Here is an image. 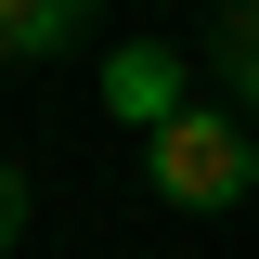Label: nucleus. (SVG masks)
<instances>
[{
  "instance_id": "obj_1",
  "label": "nucleus",
  "mask_w": 259,
  "mask_h": 259,
  "mask_svg": "<svg viewBox=\"0 0 259 259\" xmlns=\"http://www.w3.org/2000/svg\"><path fill=\"white\" fill-rule=\"evenodd\" d=\"M259 168V143L233 117H207V104H182V117H156V194L168 207H233Z\"/></svg>"
},
{
  "instance_id": "obj_2",
  "label": "nucleus",
  "mask_w": 259,
  "mask_h": 259,
  "mask_svg": "<svg viewBox=\"0 0 259 259\" xmlns=\"http://www.w3.org/2000/svg\"><path fill=\"white\" fill-rule=\"evenodd\" d=\"M104 104H117V117H143V130H156V117H182V65H168L156 39H130V52L104 65Z\"/></svg>"
},
{
  "instance_id": "obj_3",
  "label": "nucleus",
  "mask_w": 259,
  "mask_h": 259,
  "mask_svg": "<svg viewBox=\"0 0 259 259\" xmlns=\"http://www.w3.org/2000/svg\"><path fill=\"white\" fill-rule=\"evenodd\" d=\"M91 26V0H0V65H39Z\"/></svg>"
},
{
  "instance_id": "obj_4",
  "label": "nucleus",
  "mask_w": 259,
  "mask_h": 259,
  "mask_svg": "<svg viewBox=\"0 0 259 259\" xmlns=\"http://www.w3.org/2000/svg\"><path fill=\"white\" fill-rule=\"evenodd\" d=\"M13 233H26V182L0 168V246H13Z\"/></svg>"
},
{
  "instance_id": "obj_5",
  "label": "nucleus",
  "mask_w": 259,
  "mask_h": 259,
  "mask_svg": "<svg viewBox=\"0 0 259 259\" xmlns=\"http://www.w3.org/2000/svg\"><path fill=\"white\" fill-rule=\"evenodd\" d=\"M233 52H246V91H259V0L233 13Z\"/></svg>"
}]
</instances>
